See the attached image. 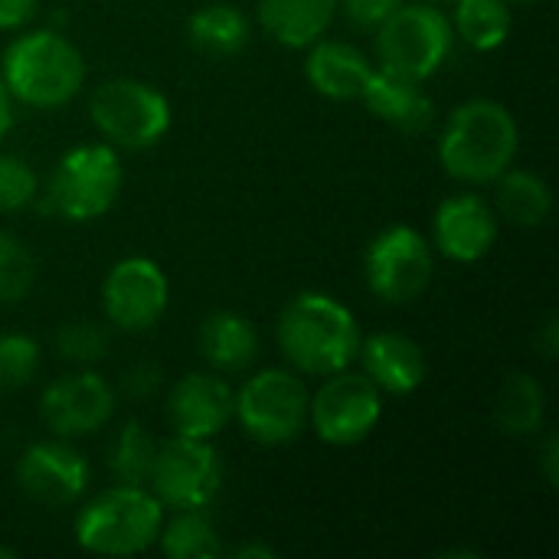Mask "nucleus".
I'll use <instances>...</instances> for the list:
<instances>
[{
  "mask_svg": "<svg viewBox=\"0 0 559 559\" xmlns=\"http://www.w3.org/2000/svg\"><path fill=\"white\" fill-rule=\"evenodd\" d=\"M275 341L295 373L331 377L347 370L360 350L354 311L328 292H298L278 314Z\"/></svg>",
  "mask_w": 559,
  "mask_h": 559,
  "instance_id": "nucleus-1",
  "label": "nucleus"
},
{
  "mask_svg": "<svg viewBox=\"0 0 559 559\" xmlns=\"http://www.w3.org/2000/svg\"><path fill=\"white\" fill-rule=\"evenodd\" d=\"M518 121L508 105L495 98L462 102L439 138V164L452 180L491 183L518 157Z\"/></svg>",
  "mask_w": 559,
  "mask_h": 559,
  "instance_id": "nucleus-2",
  "label": "nucleus"
},
{
  "mask_svg": "<svg viewBox=\"0 0 559 559\" xmlns=\"http://www.w3.org/2000/svg\"><path fill=\"white\" fill-rule=\"evenodd\" d=\"M0 82L29 108H62L85 85V59L56 29H26L0 52Z\"/></svg>",
  "mask_w": 559,
  "mask_h": 559,
  "instance_id": "nucleus-3",
  "label": "nucleus"
},
{
  "mask_svg": "<svg viewBox=\"0 0 559 559\" xmlns=\"http://www.w3.org/2000/svg\"><path fill=\"white\" fill-rule=\"evenodd\" d=\"M167 511L144 485H115L75 514V544L102 557H138L157 544Z\"/></svg>",
  "mask_w": 559,
  "mask_h": 559,
  "instance_id": "nucleus-4",
  "label": "nucleus"
},
{
  "mask_svg": "<svg viewBox=\"0 0 559 559\" xmlns=\"http://www.w3.org/2000/svg\"><path fill=\"white\" fill-rule=\"evenodd\" d=\"M121 183L118 147L79 144L56 160L46 183V210L69 223H92L118 203Z\"/></svg>",
  "mask_w": 559,
  "mask_h": 559,
  "instance_id": "nucleus-5",
  "label": "nucleus"
},
{
  "mask_svg": "<svg viewBox=\"0 0 559 559\" xmlns=\"http://www.w3.org/2000/svg\"><path fill=\"white\" fill-rule=\"evenodd\" d=\"M88 118L111 147L147 151L164 141L174 121L167 95L141 79H108L88 98Z\"/></svg>",
  "mask_w": 559,
  "mask_h": 559,
  "instance_id": "nucleus-6",
  "label": "nucleus"
},
{
  "mask_svg": "<svg viewBox=\"0 0 559 559\" xmlns=\"http://www.w3.org/2000/svg\"><path fill=\"white\" fill-rule=\"evenodd\" d=\"M452 43V20L432 3H403L377 26L380 69L416 82L432 79L445 66Z\"/></svg>",
  "mask_w": 559,
  "mask_h": 559,
  "instance_id": "nucleus-7",
  "label": "nucleus"
},
{
  "mask_svg": "<svg viewBox=\"0 0 559 559\" xmlns=\"http://www.w3.org/2000/svg\"><path fill=\"white\" fill-rule=\"evenodd\" d=\"M308 386L295 370H259L233 396V419L259 445H288L308 429Z\"/></svg>",
  "mask_w": 559,
  "mask_h": 559,
  "instance_id": "nucleus-8",
  "label": "nucleus"
},
{
  "mask_svg": "<svg viewBox=\"0 0 559 559\" xmlns=\"http://www.w3.org/2000/svg\"><path fill=\"white\" fill-rule=\"evenodd\" d=\"M147 485L164 511L210 508L223 491V459L210 439L174 436L157 445Z\"/></svg>",
  "mask_w": 559,
  "mask_h": 559,
  "instance_id": "nucleus-9",
  "label": "nucleus"
},
{
  "mask_svg": "<svg viewBox=\"0 0 559 559\" xmlns=\"http://www.w3.org/2000/svg\"><path fill=\"white\" fill-rule=\"evenodd\" d=\"M432 272H436V259L429 239L406 223L377 233L364 252L367 288L386 305L416 301L429 288Z\"/></svg>",
  "mask_w": 559,
  "mask_h": 559,
  "instance_id": "nucleus-10",
  "label": "nucleus"
},
{
  "mask_svg": "<svg viewBox=\"0 0 559 559\" xmlns=\"http://www.w3.org/2000/svg\"><path fill=\"white\" fill-rule=\"evenodd\" d=\"M383 419V393L367 373L337 370L308 400V426L328 445L347 449L364 442Z\"/></svg>",
  "mask_w": 559,
  "mask_h": 559,
  "instance_id": "nucleus-11",
  "label": "nucleus"
},
{
  "mask_svg": "<svg viewBox=\"0 0 559 559\" xmlns=\"http://www.w3.org/2000/svg\"><path fill=\"white\" fill-rule=\"evenodd\" d=\"M170 301V285L164 269L147 255H128L115 262L102 282V311L105 321L124 334L151 331Z\"/></svg>",
  "mask_w": 559,
  "mask_h": 559,
  "instance_id": "nucleus-12",
  "label": "nucleus"
},
{
  "mask_svg": "<svg viewBox=\"0 0 559 559\" xmlns=\"http://www.w3.org/2000/svg\"><path fill=\"white\" fill-rule=\"evenodd\" d=\"M88 462L66 439H46L23 449L16 462L20 491L43 508H72L88 491Z\"/></svg>",
  "mask_w": 559,
  "mask_h": 559,
  "instance_id": "nucleus-13",
  "label": "nucleus"
},
{
  "mask_svg": "<svg viewBox=\"0 0 559 559\" xmlns=\"http://www.w3.org/2000/svg\"><path fill=\"white\" fill-rule=\"evenodd\" d=\"M115 390L95 370H75L43 390L39 413L56 439H79L105 429L115 416Z\"/></svg>",
  "mask_w": 559,
  "mask_h": 559,
  "instance_id": "nucleus-14",
  "label": "nucleus"
},
{
  "mask_svg": "<svg viewBox=\"0 0 559 559\" xmlns=\"http://www.w3.org/2000/svg\"><path fill=\"white\" fill-rule=\"evenodd\" d=\"M432 242L452 262H481L498 242L495 206L478 193H455L442 200L432 216Z\"/></svg>",
  "mask_w": 559,
  "mask_h": 559,
  "instance_id": "nucleus-15",
  "label": "nucleus"
},
{
  "mask_svg": "<svg viewBox=\"0 0 559 559\" xmlns=\"http://www.w3.org/2000/svg\"><path fill=\"white\" fill-rule=\"evenodd\" d=\"M233 386L219 373H187L167 393V423L174 436L213 439L233 423Z\"/></svg>",
  "mask_w": 559,
  "mask_h": 559,
  "instance_id": "nucleus-16",
  "label": "nucleus"
},
{
  "mask_svg": "<svg viewBox=\"0 0 559 559\" xmlns=\"http://www.w3.org/2000/svg\"><path fill=\"white\" fill-rule=\"evenodd\" d=\"M357 357L364 364V373L386 396H413L429 377L426 350L400 331H380V334L360 337Z\"/></svg>",
  "mask_w": 559,
  "mask_h": 559,
  "instance_id": "nucleus-17",
  "label": "nucleus"
},
{
  "mask_svg": "<svg viewBox=\"0 0 559 559\" xmlns=\"http://www.w3.org/2000/svg\"><path fill=\"white\" fill-rule=\"evenodd\" d=\"M367 111L406 134H419L436 121V102L416 79H403L390 69H373L360 98Z\"/></svg>",
  "mask_w": 559,
  "mask_h": 559,
  "instance_id": "nucleus-18",
  "label": "nucleus"
},
{
  "mask_svg": "<svg viewBox=\"0 0 559 559\" xmlns=\"http://www.w3.org/2000/svg\"><path fill=\"white\" fill-rule=\"evenodd\" d=\"M370 72H373V62L354 43L321 36L308 46L305 75L311 88L331 102H357Z\"/></svg>",
  "mask_w": 559,
  "mask_h": 559,
  "instance_id": "nucleus-19",
  "label": "nucleus"
},
{
  "mask_svg": "<svg viewBox=\"0 0 559 559\" xmlns=\"http://www.w3.org/2000/svg\"><path fill=\"white\" fill-rule=\"evenodd\" d=\"M259 26L285 49H308L337 16V0H259Z\"/></svg>",
  "mask_w": 559,
  "mask_h": 559,
  "instance_id": "nucleus-20",
  "label": "nucleus"
},
{
  "mask_svg": "<svg viewBox=\"0 0 559 559\" xmlns=\"http://www.w3.org/2000/svg\"><path fill=\"white\" fill-rule=\"evenodd\" d=\"M200 354L213 373H242L259 357L255 324L236 311H213L200 324Z\"/></svg>",
  "mask_w": 559,
  "mask_h": 559,
  "instance_id": "nucleus-21",
  "label": "nucleus"
},
{
  "mask_svg": "<svg viewBox=\"0 0 559 559\" xmlns=\"http://www.w3.org/2000/svg\"><path fill=\"white\" fill-rule=\"evenodd\" d=\"M491 183H495V213L504 216L508 223L534 229V226H544L550 219L554 193H550V183L540 174L508 167Z\"/></svg>",
  "mask_w": 559,
  "mask_h": 559,
  "instance_id": "nucleus-22",
  "label": "nucleus"
},
{
  "mask_svg": "<svg viewBox=\"0 0 559 559\" xmlns=\"http://www.w3.org/2000/svg\"><path fill=\"white\" fill-rule=\"evenodd\" d=\"M249 36V16L242 13V7L226 0L203 3L187 16V39L210 56H236L239 49H246Z\"/></svg>",
  "mask_w": 559,
  "mask_h": 559,
  "instance_id": "nucleus-23",
  "label": "nucleus"
},
{
  "mask_svg": "<svg viewBox=\"0 0 559 559\" xmlns=\"http://www.w3.org/2000/svg\"><path fill=\"white\" fill-rule=\"evenodd\" d=\"M547 396L544 386L531 373H511L504 377L498 396H495V423L508 436H534L544 426Z\"/></svg>",
  "mask_w": 559,
  "mask_h": 559,
  "instance_id": "nucleus-24",
  "label": "nucleus"
},
{
  "mask_svg": "<svg viewBox=\"0 0 559 559\" xmlns=\"http://www.w3.org/2000/svg\"><path fill=\"white\" fill-rule=\"evenodd\" d=\"M455 16L452 29L462 43H468L478 52H495L508 43L514 16L508 0H452Z\"/></svg>",
  "mask_w": 559,
  "mask_h": 559,
  "instance_id": "nucleus-25",
  "label": "nucleus"
},
{
  "mask_svg": "<svg viewBox=\"0 0 559 559\" xmlns=\"http://www.w3.org/2000/svg\"><path fill=\"white\" fill-rule=\"evenodd\" d=\"M157 547L167 559H213L223 554L219 534L206 514V508L200 511H174V518L160 524L157 534Z\"/></svg>",
  "mask_w": 559,
  "mask_h": 559,
  "instance_id": "nucleus-26",
  "label": "nucleus"
},
{
  "mask_svg": "<svg viewBox=\"0 0 559 559\" xmlns=\"http://www.w3.org/2000/svg\"><path fill=\"white\" fill-rule=\"evenodd\" d=\"M154 452L157 442L151 439V432L138 419H128L108 449V472L115 475L118 485H147Z\"/></svg>",
  "mask_w": 559,
  "mask_h": 559,
  "instance_id": "nucleus-27",
  "label": "nucleus"
},
{
  "mask_svg": "<svg viewBox=\"0 0 559 559\" xmlns=\"http://www.w3.org/2000/svg\"><path fill=\"white\" fill-rule=\"evenodd\" d=\"M36 285V259L13 233H0V305L23 301Z\"/></svg>",
  "mask_w": 559,
  "mask_h": 559,
  "instance_id": "nucleus-28",
  "label": "nucleus"
},
{
  "mask_svg": "<svg viewBox=\"0 0 559 559\" xmlns=\"http://www.w3.org/2000/svg\"><path fill=\"white\" fill-rule=\"evenodd\" d=\"M39 344L29 334H0V390L26 386L39 370Z\"/></svg>",
  "mask_w": 559,
  "mask_h": 559,
  "instance_id": "nucleus-29",
  "label": "nucleus"
},
{
  "mask_svg": "<svg viewBox=\"0 0 559 559\" xmlns=\"http://www.w3.org/2000/svg\"><path fill=\"white\" fill-rule=\"evenodd\" d=\"M56 350L79 367H92L108 350V331L98 321H69L56 334Z\"/></svg>",
  "mask_w": 559,
  "mask_h": 559,
  "instance_id": "nucleus-30",
  "label": "nucleus"
},
{
  "mask_svg": "<svg viewBox=\"0 0 559 559\" xmlns=\"http://www.w3.org/2000/svg\"><path fill=\"white\" fill-rule=\"evenodd\" d=\"M36 200V174L23 157L0 154V213H16Z\"/></svg>",
  "mask_w": 559,
  "mask_h": 559,
  "instance_id": "nucleus-31",
  "label": "nucleus"
},
{
  "mask_svg": "<svg viewBox=\"0 0 559 559\" xmlns=\"http://www.w3.org/2000/svg\"><path fill=\"white\" fill-rule=\"evenodd\" d=\"M406 0H337V10H344V16L360 26V29H377L393 10H400Z\"/></svg>",
  "mask_w": 559,
  "mask_h": 559,
  "instance_id": "nucleus-32",
  "label": "nucleus"
},
{
  "mask_svg": "<svg viewBox=\"0 0 559 559\" xmlns=\"http://www.w3.org/2000/svg\"><path fill=\"white\" fill-rule=\"evenodd\" d=\"M39 0H0V29H23L36 20Z\"/></svg>",
  "mask_w": 559,
  "mask_h": 559,
  "instance_id": "nucleus-33",
  "label": "nucleus"
},
{
  "mask_svg": "<svg viewBox=\"0 0 559 559\" xmlns=\"http://www.w3.org/2000/svg\"><path fill=\"white\" fill-rule=\"evenodd\" d=\"M128 393L131 396H151L157 386H160V370L154 364H138L131 373H128Z\"/></svg>",
  "mask_w": 559,
  "mask_h": 559,
  "instance_id": "nucleus-34",
  "label": "nucleus"
},
{
  "mask_svg": "<svg viewBox=\"0 0 559 559\" xmlns=\"http://www.w3.org/2000/svg\"><path fill=\"white\" fill-rule=\"evenodd\" d=\"M540 465H544V478H547V485H550V488H557L559 485V439L554 436V432L544 439V449H540Z\"/></svg>",
  "mask_w": 559,
  "mask_h": 559,
  "instance_id": "nucleus-35",
  "label": "nucleus"
},
{
  "mask_svg": "<svg viewBox=\"0 0 559 559\" xmlns=\"http://www.w3.org/2000/svg\"><path fill=\"white\" fill-rule=\"evenodd\" d=\"M537 344H540V350H544V357L547 360H554L559 350V324L557 318L550 314L547 321H544V328H540V334H537Z\"/></svg>",
  "mask_w": 559,
  "mask_h": 559,
  "instance_id": "nucleus-36",
  "label": "nucleus"
},
{
  "mask_svg": "<svg viewBox=\"0 0 559 559\" xmlns=\"http://www.w3.org/2000/svg\"><path fill=\"white\" fill-rule=\"evenodd\" d=\"M10 128H13V108H10V92H7V85L0 82V141L10 134Z\"/></svg>",
  "mask_w": 559,
  "mask_h": 559,
  "instance_id": "nucleus-37",
  "label": "nucleus"
},
{
  "mask_svg": "<svg viewBox=\"0 0 559 559\" xmlns=\"http://www.w3.org/2000/svg\"><path fill=\"white\" fill-rule=\"evenodd\" d=\"M233 557L236 559H272L275 557V550H272V547H265V544H242V547H236V550H233Z\"/></svg>",
  "mask_w": 559,
  "mask_h": 559,
  "instance_id": "nucleus-38",
  "label": "nucleus"
},
{
  "mask_svg": "<svg viewBox=\"0 0 559 559\" xmlns=\"http://www.w3.org/2000/svg\"><path fill=\"white\" fill-rule=\"evenodd\" d=\"M16 557V550L13 547H7V544H0V559H13Z\"/></svg>",
  "mask_w": 559,
  "mask_h": 559,
  "instance_id": "nucleus-39",
  "label": "nucleus"
},
{
  "mask_svg": "<svg viewBox=\"0 0 559 559\" xmlns=\"http://www.w3.org/2000/svg\"><path fill=\"white\" fill-rule=\"evenodd\" d=\"M508 3H531V0H508Z\"/></svg>",
  "mask_w": 559,
  "mask_h": 559,
  "instance_id": "nucleus-40",
  "label": "nucleus"
},
{
  "mask_svg": "<svg viewBox=\"0 0 559 559\" xmlns=\"http://www.w3.org/2000/svg\"><path fill=\"white\" fill-rule=\"evenodd\" d=\"M426 3H445V0H426Z\"/></svg>",
  "mask_w": 559,
  "mask_h": 559,
  "instance_id": "nucleus-41",
  "label": "nucleus"
}]
</instances>
